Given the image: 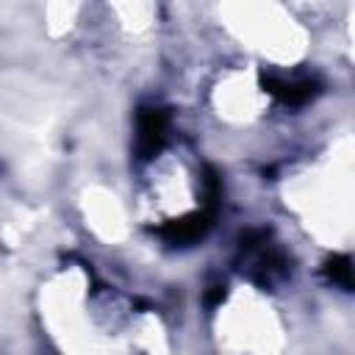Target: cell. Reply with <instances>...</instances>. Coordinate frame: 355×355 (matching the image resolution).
Instances as JSON below:
<instances>
[{
    "label": "cell",
    "mask_w": 355,
    "mask_h": 355,
    "mask_svg": "<svg viewBox=\"0 0 355 355\" xmlns=\"http://www.w3.org/2000/svg\"><path fill=\"white\" fill-rule=\"evenodd\" d=\"M214 216H216V208L202 205L200 211H191V214H186L180 219H169L166 225H161L158 236L169 247H191L194 241L208 236V230L214 227Z\"/></svg>",
    "instance_id": "3"
},
{
    "label": "cell",
    "mask_w": 355,
    "mask_h": 355,
    "mask_svg": "<svg viewBox=\"0 0 355 355\" xmlns=\"http://www.w3.org/2000/svg\"><path fill=\"white\" fill-rule=\"evenodd\" d=\"M169 136V114L155 105H144L136 114V155L139 161L155 158Z\"/></svg>",
    "instance_id": "2"
},
{
    "label": "cell",
    "mask_w": 355,
    "mask_h": 355,
    "mask_svg": "<svg viewBox=\"0 0 355 355\" xmlns=\"http://www.w3.org/2000/svg\"><path fill=\"white\" fill-rule=\"evenodd\" d=\"M263 89L277 97L283 105H305L319 94V80L311 75H297V78H283V75H261Z\"/></svg>",
    "instance_id": "4"
},
{
    "label": "cell",
    "mask_w": 355,
    "mask_h": 355,
    "mask_svg": "<svg viewBox=\"0 0 355 355\" xmlns=\"http://www.w3.org/2000/svg\"><path fill=\"white\" fill-rule=\"evenodd\" d=\"M324 275L333 286H341L344 291H352V261L349 255H333L324 261Z\"/></svg>",
    "instance_id": "5"
},
{
    "label": "cell",
    "mask_w": 355,
    "mask_h": 355,
    "mask_svg": "<svg viewBox=\"0 0 355 355\" xmlns=\"http://www.w3.org/2000/svg\"><path fill=\"white\" fill-rule=\"evenodd\" d=\"M239 269L261 288H275L291 272L286 252L272 241L266 227H250L239 239Z\"/></svg>",
    "instance_id": "1"
},
{
    "label": "cell",
    "mask_w": 355,
    "mask_h": 355,
    "mask_svg": "<svg viewBox=\"0 0 355 355\" xmlns=\"http://www.w3.org/2000/svg\"><path fill=\"white\" fill-rule=\"evenodd\" d=\"M205 300L214 305V302H219V300H225V283L219 280V283H211L208 286V291H205Z\"/></svg>",
    "instance_id": "6"
}]
</instances>
